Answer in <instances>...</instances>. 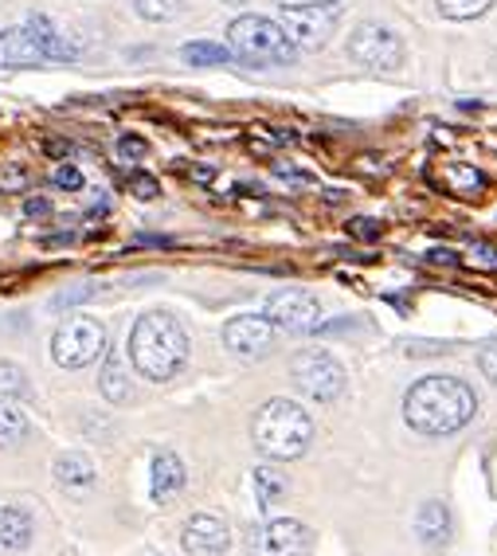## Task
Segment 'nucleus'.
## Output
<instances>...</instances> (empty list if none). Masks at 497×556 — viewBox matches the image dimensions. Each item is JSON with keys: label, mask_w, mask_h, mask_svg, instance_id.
Here are the masks:
<instances>
[{"label": "nucleus", "mask_w": 497, "mask_h": 556, "mask_svg": "<svg viewBox=\"0 0 497 556\" xmlns=\"http://www.w3.org/2000/svg\"><path fill=\"white\" fill-rule=\"evenodd\" d=\"M28 435V416L12 400H0V447H16Z\"/></svg>", "instance_id": "nucleus-20"}, {"label": "nucleus", "mask_w": 497, "mask_h": 556, "mask_svg": "<svg viewBox=\"0 0 497 556\" xmlns=\"http://www.w3.org/2000/svg\"><path fill=\"white\" fill-rule=\"evenodd\" d=\"M309 545V533L298 526V521H263V526L251 529L247 536V548L251 556H302Z\"/></svg>", "instance_id": "nucleus-10"}, {"label": "nucleus", "mask_w": 497, "mask_h": 556, "mask_svg": "<svg viewBox=\"0 0 497 556\" xmlns=\"http://www.w3.org/2000/svg\"><path fill=\"white\" fill-rule=\"evenodd\" d=\"M24 212H28L31 219H43V216H51V200H43V197H31L28 204H24Z\"/></svg>", "instance_id": "nucleus-33"}, {"label": "nucleus", "mask_w": 497, "mask_h": 556, "mask_svg": "<svg viewBox=\"0 0 497 556\" xmlns=\"http://www.w3.org/2000/svg\"><path fill=\"white\" fill-rule=\"evenodd\" d=\"M474 255H482V263H486V267H497V251L494 248H474Z\"/></svg>", "instance_id": "nucleus-36"}, {"label": "nucleus", "mask_w": 497, "mask_h": 556, "mask_svg": "<svg viewBox=\"0 0 497 556\" xmlns=\"http://www.w3.org/2000/svg\"><path fill=\"white\" fill-rule=\"evenodd\" d=\"M130 361L145 380H173L189 361V333L173 314H145L130 333Z\"/></svg>", "instance_id": "nucleus-2"}, {"label": "nucleus", "mask_w": 497, "mask_h": 556, "mask_svg": "<svg viewBox=\"0 0 497 556\" xmlns=\"http://www.w3.org/2000/svg\"><path fill=\"white\" fill-rule=\"evenodd\" d=\"M477 365H482V372L497 384V341H489V345L477 353Z\"/></svg>", "instance_id": "nucleus-30"}, {"label": "nucleus", "mask_w": 497, "mask_h": 556, "mask_svg": "<svg viewBox=\"0 0 497 556\" xmlns=\"http://www.w3.org/2000/svg\"><path fill=\"white\" fill-rule=\"evenodd\" d=\"M228 4H243V0H228Z\"/></svg>", "instance_id": "nucleus-39"}, {"label": "nucleus", "mask_w": 497, "mask_h": 556, "mask_svg": "<svg viewBox=\"0 0 497 556\" xmlns=\"http://www.w3.org/2000/svg\"><path fill=\"white\" fill-rule=\"evenodd\" d=\"M28 28H31V36L40 40V48H43V55H48V60H60V63L79 60V48L63 40L60 28H55V24H51L48 16H43V12H36V16H31Z\"/></svg>", "instance_id": "nucleus-16"}, {"label": "nucleus", "mask_w": 497, "mask_h": 556, "mask_svg": "<svg viewBox=\"0 0 497 556\" xmlns=\"http://www.w3.org/2000/svg\"><path fill=\"white\" fill-rule=\"evenodd\" d=\"M497 0H438V12L447 16V21H477L482 12L494 9Z\"/></svg>", "instance_id": "nucleus-24"}, {"label": "nucleus", "mask_w": 497, "mask_h": 556, "mask_svg": "<svg viewBox=\"0 0 497 556\" xmlns=\"http://www.w3.org/2000/svg\"><path fill=\"white\" fill-rule=\"evenodd\" d=\"M48 153H51V157H63V153H67V146H63V141H48Z\"/></svg>", "instance_id": "nucleus-37"}, {"label": "nucleus", "mask_w": 497, "mask_h": 556, "mask_svg": "<svg viewBox=\"0 0 497 556\" xmlns=\"http://www.w3.org/2000/svg\"><path fill=\"white\" fill-rule=\"evenodd\" d=\"M102 396L110 400V404H126L130 400V380H126V365H122V357L114 353V357H106V368H102Z\"/></svg>", "instance_id": "nucleus-18"}, {"label": "nucleus", "mask_w": 497, "mask_h": 556, "mask_svg": "<svg viewBox=\"0 0 497 556\" xmlns=\"http://www.w3.org/2000/svg\"><path fill=\"white\" fill-rule=\"evenodd\" d=\"M275 341V326L270 318H259V314H239L224 326V345L239 357H263Z\"/></svg>", "instance_id": "nucleus-11"}, {"label": "nucleus", "mask_w": 497, "mask_h": 556, "mask_svg": "<svg viewBox=\"0 0 497 556\" xmlns=\"http://www.w3.org/2000/svg\"><path fill=\"white\" fill-rule=\"evenodd\" d=\"M184 63L192 67H224L231 60V48H219V43H208V40H196V43H184Z\"/></svg>", "instance_id": "nucleus-21"}, {"label": "nucleus", "mask_w": 497, "mask_h": 556, "mask_svg": "<svg viewBox=\"0 0 497 556\" xmlns=\"http://www.w3.org/2000/svg\"><path fill=\"white\" fill-rule=\"evenodd\" d=\"M290 377L309 400H321V404H333L345 392V368L321 349H306V353L290 361Z\"/></svg>", "instance_id": "nucleus-6"}, {"label": "nucleus", "mask_w": 497, "mask_h": 556, "mask_svg": "<svg viewBox=\"0 0 497 556\" xmlns=\"http://www.w3.org/2000/svg\"><path fill=\"white\" fill-rule=\"evenodd\" d=\"M228 43H231V55L251 63V67H275V63L298 60V48L290 43L282 24L267 21V16H239V21H231Z\"/></svg>", "instance_id": "nucleus-4"}, {"label": "nucleus", "mask_w": 497, "mask_h": 556, "mask_svg": "<svg viewBox=\"0 0 497 556\" xmlns=\"http://www.w3.org/2000/svg\"><path fill=\"white\" fill-rule=\"evenodd\" d=\"M106 353V329L94 318H71L51 338V357L63 368H87Z\"/></svg>", "instance_id": "nucleus-5"}, {"label": "nucleus", "mask_w": 497, "mask_h": 556, "mask_svg": "<svg viewBox=\"0 0 497 556\" xmlns=\"http://www.w3.org/2000/svg\"><path fill=\"white\" fill-rule=\"evenodd\" d=\"M450 185H462V189H470V192H477L482 189V173H474L470 169V165H455V169H450Z\"/></svg>", "instance_id": "nucleus-28"}, {"label": "nucleus", "mask_w": 497, "mask_h": 556, "mask_svg": "<svg viewBox=\"0 0 497 556\" xmlns=\"http://www.w3.org/2000/svg\"><path fill=\"white\" fill-rule=\"evenodd\" d=\"M275 173H279V177H286V180H309L306 173H302V169H290V165H279Z\"/></svg>", "instance_id": "nucleus-35"}, {"label": "nucleus", "mask_w": 497, "mask_h": 556, "mask_svg": "<svg viewBox=\"0 0 497 556\" xmlns=\"http://www.w3.org/2000/svg\"><path fill=\"white\" fill-rule=\"evenodd\" d=\"M94 294H99V290H94V287H75V290H63V294H55V299H51V306H55V309L79 306V302L94 299Z\"/></svg>", "instance_id": "nucleus-26"}, {"label": "nucleus", "mask_w": 497, "mask_h": 556, "mask_svg": "<svg viewBox=\"0 0 497 556\" xmlns=\"http://www.w3.org/2000/svg\"><path fill=\"white\" fill-rule=\"evenodd\" d=\"M55 478H60L67 490H87L94 482V467H90V458L82 455H63L55 463Z\"/></svg>", "instance_id": "nucleus-19"}, {"label": "nucleus", "mask_w": 497, "mask_h": 556, "mask_svg": "<svg viewBox=\"0 0 497 556\" xmlns=\"http://www.w3.org/2000/svg\"><path fill=\"white\" fill-rule=\"evenodd\" d=\"M51 180H55L60 189H71V192L82 189V173L75 169V165H60V169H55V177H51Z\"/></svg>", "instance_id": "nucleus-29"}, {"label": "nucleus", "mask_w": 497, "mask_h": 556, "mask_svg": "<svg viewBox=\"0 0 497 556\" xmlns=\"http://www.w3.org/2000/svg\"><path fill=\"white\" fill-rule=\"evenodd\" d=\"M133 4H138L141 21H153V24H169L184 12V0H133Z\"/></svg>", "instance_id": "nucleus-23"}, {"label": "nucleus", "mask_w": 497, "mask_h": 556, "mask_svg": "<svg viewBox=\"0 0 497 556\" xmlns=\"http://www.w3.org/2000/svg\"><path fill=\"white\" fill-rule=\"evenodd\" d=\"M416 533L428 548H443L447 545V536H450V509L443 506V502H428V506H419Z\"/></svg>", "instance_id": "nucleus-15"}, {"label": "nucleus", "mask_w": 497, "mask_h": 556, "mask_svg": "<svg viewBox=\"0 0 497 556\" xmlns=\"http://www.w3.org/2000/svg\"><path fill=\"white\" fill-rule=\"evenodd\" d=\"M348 55L360 63V67L372 71H396L404 63V40L396 31L384 28V24H360L348 40Z\"/></svg>", "instance_id": "nucleus-9"}, {"label": "nucleus", "mask_w": 497, "mask_h": 556, "mask_svg": "<svg viewBox=\"0 0 497 556\" xmlns=\"http://www.w3.org/2000/svg\"><path fill=\"white\" fill-rule=\"evenodd\" d=\"M24 392H28V377H24V368L12 365V361H0V400L24 396Z\"/></svg>", "instance_id": "nucleus-25"}, {"label": "nucleus", "mask_w": 497, "mask_h": 556, "mask_svg": "<svg viewBox=\"0 0 497 556\" xmlns=\"http://www.w3.org/2000/svg\"><path fill=\"white\" fill-rule=\"evenodd\" d=\"M118 153H122V157H145V138H133V134H126V138L118 141Z\"/></svg>", "instance_id": "nucleus-32"}, {"label": "nucleus", "mask_w": 497, "mask_h": 556, "mask_svg": "<svg viewBox=\"0 0 497 556\" xmlns=\"http://www.w3.org/2000/svg\"><path fill=\"white\" fill-rule=\"evenodd\" d=\"M348 231H353V236L357 239H380V219H353V224H348Z\"/></svg>", "instance_id": "nucleus-31"}, {"label": "nucleus", "mask_w": 497, "mask_h": 556, "mask_svg": "<svg viewBox=\"0 0 497 556\" xmlns=\"http://www.w3.org/2000/svg\"><path fill=\"white\" fill-rule=\"evenodd\" d=\"M0 545L28 548L31 545V514L24 506H9L0 514Z\"/></svg>", "instance_id": "nucleus-17"}, {"label": "nucleus", "mask_w": 497, "mask_h": 556, "mask_svg": "<svg viewBox=\"0 0 497 556\" xmlns=\"http://www.w3.org/2000/svg\"><path fill=\"white\" fill-rule=\"evenodd\" d=\"M431 258H435V263H455L458 255H450V251H431Z\"/></svg>", "instance_id": "nucleus-38"}, {"label": "nucleus", "mask_w": 497, "mask_h": 556, "mask_svg": "<svg viewBox=\"0 0 497 556\" xmlns=\"http://www.w3.org/2000/svg\"><path fill=\"white\" fill-rule=\"evenodd\" d=\"M267 318L275 329H286V333H318L326 329V314H321V302L309 294V290H279L267 299Z\"/></svg>", "instance_id": "nucleus-7"}, {"label": "nucleus", "mask_w": 497, "mask_h": 556, "mask_svg": "<svg viewBox=\"0 0 497 556\" xmlns=\"http://www.w3.org/2000/svg\"><path fill=\"white\" fill-rule=\"evenodd\" d=\"M341 21V4H314V9H282V31L298 51H321Z\"/></svg>", "instance_id": "nucleus-8"}, {"label": "nucleus", "mask_w": 497, "mask_h": 556, "mask_svg": "<svg viewBox=\"0 0 497 556\" xmlns=\"http://www.w3.org/2000/svg\"><path fill=\"white\" fill-rule=\"evenodd\" d=\"M477 400L470 384L455 377H428L411 384L404 400V416L419 435H455L474 419Z\"/></svg>", "instance_id": "nucleus-1"}, {"label": "nucleus", "mask_w": 497, "mask_h": 556, "mask_svg": "<svg viewBox=\"0 0 497 556\" xmlns=\"http://www.w3.org/2000/svg\"><path fill=\"white\" fill-rule=\"evenodd\" d=\"M130 189H133V197H138V200H157L161 197V185L153 177H145V173H133Z\"/></svg>", "instance_id": "nucleus-27"}, {"label": "nucleus", "mask_w": 497, "mask_h": 556, "mask_svg": "<svg viewBox=\"0 0 497 556\" xmlns=\"http://www.w3.org/2000/svg\"><path fill=\"white\" fill-rule=\"evenodd\" d=\"M40 63H48V55H43L40 40L31 36L28 24H24V28L0 31V67L4 71H28V67H40Z\"/></svg>", "instance_id": "nucleus-13"}, {"label": "nucleus", "mask_w": 497, "mask_h": 556, "mask_svg": "<svg viewBox=\"0 0 497 556\" xmlns=\"http://www.w3.org/2000/svg\"><path fill=\"white\" fill-rule=\"evenodd\" d=\"M180 545L192 556H224L231 548V533L216 514H196L189 526H184Z\"/></svg>", "instance_id": "nucleus-12"}, {"label": "nucleus", "mask_w": 497, "mask_h": 556, "mask_svg": "<svg viewBox=\"0 0 497 556\" xmlns=\"http://www.w3.org/2000/svg\"><path fill=\"white\" fill-rule=\"evenodd\" d=\"M282 9H314V4H341V0H279Z\"/></svg>", "instance_id": "nucleus-34"}, {"label": "nucleus", "mask_w": 497, "mask_h": 556, "mask_svg": "<svg viewBox=\"0 0 497 556\" xmlns=\"http://www.w3.org/2000/svg\"><path fill=\"white\" fill-rule=\"evenodd\" d=\"M180 490H184V463H180L177 455H169V451H161L157 458H153V475H150V494L153 502H169V497H177Z\"/></svg>", "instance_id": "nucleus-14"}, {"label": "nucleus", "mask_w": 497, "mask_h": 556, "mask_svg": "<svg viewBox=\"0 0 497 556\" xmlns=\"http://www.w3.org/2000/svg\"><path fill=\"white\" fill-rule=\"evenodd\" d=\"M251 435H255V447H259L267 458L290 463V458L306 455L314 424H309V416L294 404V400H270V404H263L259 412H255Z\"/></svg>", "instance_id": "nucleus-3"}, {"label": "nucleus", "mask_w": 497, "mask_h": 556, "mask_svg": "<svg viewBox=\"0 0 497 556\" xmlns=\"http://www.w3.org/2000/svg\"><path fill=\"white\" fill-rule=\"evenodd\" d=\"M282 494H286V478H282L279 470H275V467L255 470V497H259V506L270 509Z\"/></svg>", "instance_id": "nucleus-22"}]
</instances>
